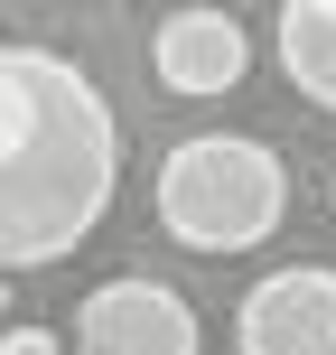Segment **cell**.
Returning a JSON list of instances; mask_svg holds the SVG:
<instances>
[{
  "label": "cell",
  "mask_w": 336,
  "mask_h": 355,
  "mask_svg": "<svg viewBox=\"0 0 336 355\" xmlns=\"http://www.w3.org/2000/svg\"><path fill=\"white\" fill-rule=\"evenodd\" d=\"M122 187V122L56 47H0V271L66 262Z\"/></svg>",
  "instance_id": "obj_1"
},
{
  "label": "cell",
  "mask_w": 336,
  "mask_h": 355,
  "mask_svg": "<svg viewBox=\"0 0 336 355\" xmlns=\"http://www.w3.org/2000/svg\"><path fill=\"white\" fill-rule=\"evenodd\" d=\"M150 215H159L168 243L187 252H252L281 234L290 215V168L271 141H252V131H196V141H177L159 178H150Z\"/></svg>",
  "instance_id": "obj_2"
},
{
  "label": "cell",
  "mask_w": 336,
  "mask_h": 355,
  "mask_svg": "<svg viewBox=\"0 0 336 355\" xmlns=\"http://www.w3.org/2000/svg\"><path fill=\"white\" fill-rule=\"evenodd\" d=\"M75 355H206V327L150 271H112L75 309Z\"/></svg>",
  "instance_id": "obj_3"
},
{
  "label": "cell",
  "mask_w": 336,
  "mask_h": 355,
  "mask_svg": "<svg viewBox=\"0 0 336 355\" xmlns=\"http://www.w3.org/2000/svg\"><path fill=\"white\" fill-rule=\"evenodd\" d=\"M233 355H336V262H281L233 309Z\"/></svg>",
  "instance_id": "obj_4"
},
{
  "label": "cell",
  "mask_w": 336,
  "mask_h": 355,
  "mask_svg": "<svg viewBox=\"0 0 336 355\" xmlns=\"http://www.w3.org/2000/svg\"><path fill=\"white\" fill-rule=\"evenodd\" d=\"M150 75L168 94H233L252 75V37L224 10H168L159 37H150Z\"/></svg>",
  "instance_id": "obj_5"
},
{
  "label": "cell",
  "mask_w": 336,
  "mask_h": 355,
  "mask_svg": "<svg viewBox=\"0 0 336 355\" xmlns=\"http://www.w3.org/2000/svg\"><path fill=\"white\" fill-rule=\"evenodd\" d=\"M271 56H281V75H290L318 112H336V0H281Z\"/></svg>",
  "instance_id": "obj_6"
},
{
  "label": "cell",
  "mask_w": 336,
  "mask_h": 355,
  "mask_svg": "<svg viewBox=\"0 0 336 355\" xmlns=\"http://www.w3.org/2000/svg\"><path fill=\"white\" fill-rule=\"evenodd\" d=\"M0 355H66V337L37 327V318H10V327H0Z\"/></svg>",
  "instance_id": "obj_7"
},
{
  "label": "cell",
  "mask_w": 336,
  "mask_h": 355,
  "mask_svg": "<svg viewBox=\"0 0 336 355\" xmlns=\"http://www.w3.org/2000/svg\"><path fill=\"white\" fill-rule=\"evenodd\" d=\"M0 318H19V309H10V271H0Z\"/></svg>",
  "instance_id": "obj_8"
}]
</instances>
